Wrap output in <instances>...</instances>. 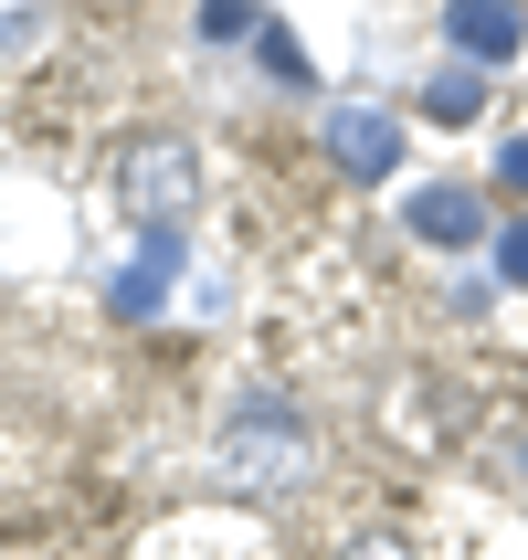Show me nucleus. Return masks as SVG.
Returning <instances> with one entry per match:
<instances>
[{
  "label": "nucleus",
  "mask_w": 528,
  "mask_h": 560,
  "mask_svg": "<svg viewBox=\"0 0 528 560\" xmlns=\"http://www.w3.org/2000/svg\"><path fill=\"white\" fill-rule=\"evenodd\" d=\"M254 54H265V74H275V85H307V43H296L285 22H265V32H254Z\"/></svg>",
  "instance_id": "8"
},
{
  "label": "nucleus",
  "mask_w": 528,
  "mask_h": 560,
  "mask_svg": "<svg viewBox=\"0 0 528 560\" xmlns=\"http://www.w3.org/2000/svg\"><path fill=\"white\" fill-rule=\"evenodd\" d=\"M169 276H180V244H169V233H149V254H138V265H127L117 285H106V307H117V317H159Z\"/></svg>",
  "instance_id": "6"
},
{
  "label": "nucleus",
  "mask_w": 528,
  "mask_h": 560,
  "mask_svg": "<svg viewBox=\"0 0 528 560\" xmlns=\"http://www.w3.org/2000/svg\"><path fill=\"white\" fill-rule=\"evenodd\" d=\"M339 560H412V550H402V539H349Z\"/></svg>",
  "instance_id": "12"
},
{
  "label": "nucleus",
  "mask_w": 528,
  "mask_h": 560,
  "mask_svg": "<svg viewBox=\"0 0 528 560\" xmlns=\"http://www.w3.org/2000/svg\"><path fill=\"white\" fill-rule=\"evenodd\" d=\"M117 212H138L149 233H180L201 212V149H180V138H127L117 149Z\"/></svg>",
  "instance_id": "1"
},
{
  "label": "nucleus",
  "mask_w": 528,
  "mask_h": 560,
  "mask_svg": "<svg viewBox=\"0 0 528 560\" xmlns=\"http://www.w3.org/2000/svg\"><path fill=\"white\" fill-rule=\"evenodd\" d=\"M423 117L434 127H476L486 117V74H434V85H423Z\"/></svg>",
  "instance_id": "7"
},
{
  "label": "nucleus",
  "mask_w": 528,
  "mask_h": 560,
  "mask_svg": "<svg viewBox=\"0 0 528 560\" xmlns=\"http://www.w3.org/2000/svg\"><path fill=\"white\" fill-rule=\"evenodd\" d=\"M412 233H423V244H476V233H486V201H476L466 180H434V190H412Z\"/></svg>",
  "instance_id": "5"
},
{
  "label": "nucleus",
  "mask_w": 528,
  "mask_h": 560,
  "mask_svg": "<svg viewBox=\"0 0 528 560\" xmlns=\"http://www.w3.org/2000/svg\"><path fill=\"white\" fill-rule=\"evenodd\" d=\"M497 276L528 285V222H507V233H497Z\"/></svg>",
  "instance_id": "10"
},
{
  "label": "nucleus",
  "mask_w": 528,
  "mask_h": 560,
  "mask_svg": "<svg viewBox=\"0 0 528 560\" xmlns=\"http://www.w3.org/2000/svg\"><path fill=\"white\" fill-rule=\"evenodd\" d=\"M317 138H328V159H339L349 180H391L402 170V117L391 106H328Z\"/></svg>",
  "instance_id": "3"
},
{
  "label": "nucleus",
  "mask_w": 528,
  "mask_h": 560,
  "mask_svg": "<svg viewBox=\"0 0 528 560\" xmlns=\"http://www.w3.org/2000/svg\"><path fill=\"white\" fill-rule=\"evenodd\" d=\"M444 32H455V54H476V63H518L528 11H518V0H455V11H444Z\"/></svg>",
  "instance_id": "4"
},
{
  "label": "nucleus",
  "mask_w": 528,
  "mask_h": 560,
  "mask_svg": "<svg viewBox=\"0 0 528 560\" xmlns=\"http://www.w3.org/2000/svg\"><path fill=\"white\" fill-rule=\"evenodd\" d=\"M244 32H265L254 0H201V43H244Z\"/></svg>",
  "instance_id": "9"
},
{
  "label": "nucleus",
  "mask_w": 528,
  "mask_h": 560,
  "mask_svg": "<svg viewBox=\"0 0 528 560\" xmlns=\"http://www.w3.org/2000/svg\"><path fill=\"white\" fill-rule=\"evenodd\" d=\"M497 180H507V190H528V138H507V149H497Z\"/></svg>",
  "instance_id": "11"
},
{
  "label": "nucleus",
  "mask_w": 528,
  "mask_h": 560,
  "mask_svg": "<svg viewBox=\"0 0 528 560\" xmlns=\"http://www.w3.org/2000/svg\"><path fill=\"white\" fill-rule=\"evenodd\" d=\"M222 476L254 487V498L296 487V476H307V423H296L285 402H244L233 423H222Z\"/></svg>",
  "instance_id": "2"
}]
</instances>
